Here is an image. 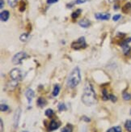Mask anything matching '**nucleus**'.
<instances>
[{"label":"nucleus","instance_id":"f257e3e1","mask_svg":"<svg viewBox=\"0 0 131 132\" xmlns=\"http://www.w3.org/2000/svg\"><path fill=\"white\" fill-rule=\"evenodd\" d=\"M82 101L86 105H92L96 102L95 93L92 88V84L87 82L84 87V92L82 96Z\"/></svg>","mask_w":131,"mask_h":132},{"label":"nucleus","instance_id":"f03ea898","mask_svg":"<svg viewBox=\"0 0 131 132\" xmlns=\"http://www.w3.org/2000/svg\"><path fill=\"white\" fill-rule=\"evenodd\" d=\"M81 81V75H80V70L78 67H75L73 69V71L71 72L69 76L67 78V86L71 88H75L76 86L80 83Z\"/></svg>","mask_w":131,"mask_h":132},{"label":"nucleus","instance_id":"7ed1b4c3","mask_svg":"<svg viewBox=\"0 0 131 132\" xmlns=\"http://www.w3.org/2000/svg\"><path fill=\"white\" fill-rule=\"evenodd\" d=\"M86 46H87V44H86V42H85V38L83 37L78 38L76 42H74L71 44V48L76 50L84 49V48H86Z\"/></svg>","mask_w":131,"mask_h":132},{"label":"nucleus","instance_id":"20e7f679","mask_svg":"<svg viewBox=\"0 0 131 132\" xmlns=\"http://www.w3.org/2000/svg\"><path fill=\"white\" fill-rule=\"evenodd\" d=\"M10 76H11V78L14 81H19L22 77L21 71L18 68H14L11 71Z\"/></svg>","mask_w":131,"mask_h":132},{"label":"nucleus","instance_id":"39448f33","mask_svg":"<svg viewBox=\"0 0 131 132\" xmlns=\"http://www.w3.org/2000/svg\"><path fill=\"white\" fill-rule=\"evenodd\" d=\"M28 57V55L24 53V52H20L17 53L12 59V62L14 64H20L21 63V61L23 59H26Z\"/></svg>","mask_w":131,"mask_h":132},{"label":"nucleus","instance_id":"423d86ee","mask_svg":"<svg viewBox=\"0 0 131 132\" xmlns=\"http://www.w3.org/2000/svg\"><path fill=\"white\" fill-rule=\"evenodd\" d=\"M20 114H21V110L20 108H18L15 110V115H14V127L16 128L18 127L19 121H20Z\"/></svg>","mask_w":131,"mask_h":132},{"label":"nucleus","instance_id":"0eeeda50","mask_svg":"<svg viewBox=\"0 0 131 132\" xmlns=\"http://www.w3.org/2000/svg\"><path fill=\"white\" fill-rule=\"evenodd\" d=\"M25 96H26V98L28 100V104H30V103L32 102V98L34 97V92L31 88H28L26 91V93H25Z\"/></svg>","mask_w":131,"mask_h":132},{"label":"nucleus","instance_id":"6e6552de","mask_svg":"<svg viewBox=\"0 0 131 132\" xmlns=\"http://www.w3.org/2000/svg\"><path fill=\"white\" fill-rule=\"evenodd\" d=\"M95 16L97 20H108L110 18V15L107 13H97L95 14Z\"/></svg>","mask_w":131,"mask_h":132},{"label":"nucleus","instance_id":"1a4fd4ad","mask_svg":"<svg viewBox=\"0 0 131 132\" xmlns=\"http://www.w3.org/2000/svg\"><path fill=\"white\" fill-rule=\"evenodd\" d=\"M59 126H60V123L58 122H57L56 120H52V121L50 122L49 129V130H54L56 129H58L59 127Z\"/></svg>","mask_w":131,"mask_h":132},{"label":"nucleus","instance_id":"9d476101","mask_svg":"<svg viewBox=\"0 0 131 132\" xmlns=\"http://www.w3.org/2000/svg\"><path fill=\"white\" fill-rule=\"evenodd\" d=\"M0 18L2 21H7L9 18V11H3L0 14Z\"/></svg>","mask_w":131,"mask_h":132},{"label":"nucleus","instance_id":"9b49d317","mask_svg":"<svg viewBox=\"0 0 131 132\" xmlns=\"http://www.w3.org/2000/svg\"><path fill=\"white\" fill-rule=\"evenodd\" d=\"M78 24L80 25L81 27H83V28H88V27L90 26L91 23H90V21H89L88 20H87V19H83V20H81L80 21H79Z\"/></svg>","mask_w":131,"mask_h":132},{"label":"nucleus","instance_id":"f8f14e48","mask_svg":"<svg viewBox=\"0 0 131 132\" xmlns=\"http://www.w3.org/2000/svg\"><path fill=\"white\" fill-rule=\"evenodd\" d=\"M37 105L41 108H43L46 105V101H45L43 97H40L37 100Z\"/></svg>","mask_w":131,"mask_h":132},{"label":"nucleus","instance_id":"ddd939ff","mask_svg":"<svg viewBox=\"0 0 131 132\" xmlns=\"http://www.w3.org/2000/svg\"><path fill=\"white\" fill-rule=\"evenodd\" d=\"M59 92H60V87L58 85H55L54 86V88L53 91V96H57L59 94Z\"/></svg>","mask_w":131,"mask_h":132},{"label":"nucleus","instance_id":"4468645a","mask_svg":"<svg viewBox=\"0 0 131 132\" xmlns=\"http://www.w3.org/2000/svg\"><path fill=\"white\" fill-rule=\"evenodd\" d=\"M73 128H72V126L71 125H67L65 127L62 128V132H72Z\"/></svg>","mask_w":131,"mask_h":132},{"label":"nucleus","instance_id":"2eb2a0df","mask_svg":"<svg viewBox=\"0 0 131 132\" xmlns=\"http://www.w3.org/2000/svg\"><path fill=\"white\" fill-rule=\"evenodd\" d=\"M107 132H121V128L120 127H114L109 129Z\"/></svg>","mask_w":131,"mask_h":132},{"label":"nucleus","instance_id":"dca6fc26","mask_svg":"<svg viewBox=\"0 0 131 132\" xmlns=\"http://www.w3.org/2000/svg\"><path fill=\"white\" fill-rule=\"evenodd\" d=\"M125 127H126L127 131L131 132V120H127L126 124H125Z\"/></svg>","mask_w":131,"mask_h":132},{"label":"nucleus","instance_id":"f3484780","mask_svg":"<svg viewBox=\"0 0 131 132\" xmlns=\"http://www.w3.org/2000/svg\"><path fill=\"white\" fill-rule=\"evenodd\" d=\"M81 9H78L77 11H75V12H73L72 13V18L73 19H76V18H78V16L79 15H80V13H81Z\"/></svg>","mask_w":131,"mask_h":132},{"label":"nucleus","instance_id":"a211bd4d","mask_svg":"<svg viewBox=\"0 0 131 132\" xmlns=\"http://www.w3.org/2000/svg\"><path fill=\"white\" fill-rule=\"evenodd\" d=\"M8 5L10 6L11 7H15V6L17 5V2L18 0H8Z\"/></svg>","mask_w":131,"mask_h":132},{"label":"nucleus","instance_id":"6ab92c4d","mask_svg":"<svg viewBox=\"0 0 131 132\" xmlns=\"http://www.w3.org/2000/svg\"><path fill=\"white\" fill-rule=\"evenodd\" d=\"M122 46H123V51H124L125 54H128L129 53V51H130L129 46L128 45H123Z\"/></svg>","mask_w":131,"mask_h":132},{"label":"nucleus","instance_id":"aec40b11","mask_svg":"<svg viewBox=\"0 0 131 132\" xmlns=\"http://www.w3.org/2000/svg\"><path fill=\"white\" fill-rule=\"evenodd\" d=\"M20 41H22V42H26L27 40L28 39V33H23L22 35L20 36Z\"/></svg>","mask_w":131,"mask_h":132},{"label":"nucleus","instance_id":"412c9836","mask_svg":"<svg viewBox=\"0 0 131 132\" xmlns=\"http://www.w3.org/2000/svg\"><path fill=\"white\" fill-rule=\"evenodd\" d=\"M45 115H46L47 117H49V118L52 117L54 115L53 110H51V109H49V110H47L46 111H45Z\"/></svg>","mask_w":131,"mask_h":132},{"label":"nucleus","instance_id":"4be33fe9","mask_svg":"<svg viewBox=\"0 0 131 132\" xmlns=\"http://www.w3.org/2000/svg\"><path fill=\"white\" fill-rule=\"evenodd\" d=\"M123 98L126 101H129L131 99V95L129 94L128 93H123Z\"/></svg>","mask_w":131,"mask_h":132},{"label":"nucleus","instance_id":"5701e85b","mask_svg":"<svg viewBox=\"0 0 131 132\" xmlns=\"http://www.w3.org/2000/svg\"><path fill=\"white\" fill-rule=\"evenodd\" d=\"M58 110L59 111H64L66 110V107L65 105V104H63V103H60V104L58 105Z\"/></svg>","mask_w":131,"mask_h":132},{"label":"nucleus","instance_id":"b1692460","mask_svg":"<svg viewBox=\"0 0 131 132\" xmlns=\"http://www.w3.org/2000/svg\"><path fill=\"white\" fill-rule=\"evenodd\" d=\"M103 99L104 101H107V100H109V95H108L107 93V91L105 89L103 90Z\"/></svg>","mask_w":131,"mask_h":132},{"label":"nucleus","instance_id":"393cba45","mask_svg":"<svg viewBox=\"0 0 131 132\" xmlns=\"http://www.w3.org/2000/svg\"><path fill=\"white\" fill-rule=\"evenodd\" d=\"M8 109H9V107L7 105L1 104V105H0V110H1V111H3V112L8 110Z\"/></svg>","mask_w":131,"mask_h":132},{"label":"nucleus","instance_id":"a878e982","mask_svg":"<svg viewBox=\"0 0 131 132\" xmlns=\"http://www.w3.org/2000/svg\"><path fill=\"white\" fill-rule=\"evenodd\" d=\"M20 4H21V7H20V11H24V9H25V4H24V1H21Z\"/></svg>","mask_w":131,"mask_h":132},{"label":"nucleus","instance_id":"bb28decb","mask_svg":"<svg viewBox=\"0 0 131 132\" xmlns=\"http://www.w3.org/2000/svg\"><path fill=\"white\" fill-rule=\"evenodd\" d=\"M120 18H121V15H115L112 17V20H113V21H117Z\"/></svg>","mask_w":131,"mask_h":132},{"label":"nucleus","instance_id":"cd10ccee","mask_svg":"<svg viewBox=\"0 0 131 132\" xmlns=\"http://www.w3.org/2000/svg\"><path fill=\"white\" fill-rule=\"evenodd\" d=\"M109 99H111L113 102H114V101H117V97L115 96H113V95H109Z\"/></svg>","mask_w":131,"mask_h":132},{"label":"nucleus","instance_id":"c85d7f7f","mask_svg":"<svg viewBox=\"0 0 131 132\" xmlns=\"http://www.w3.org/2000/svg\"><path fill=\"white\" fill-rule=\"evenodd\" d=\"M58 0H47V3L48 4H53V3H55L58 2Z\"/></svg>","mask_w":131,"mask_h":132},{"label":"nucleus","instance_id":"c756f323","mask_svg":"<svg viewBox=\"0 0 131 132\" xmlns=\"http://www.w3.org/2000/svg\"><path fill=\"white\" fill-rule=\"evenodd\" d=\"M0 126H1V132H3V120H0Z\"/></svg>","mask_w":131,"mask_h":132},{"label":"nucleus","instance_id":"7c9ffc66","mask_svg":"<svg viewBox=\"0 0 131 132\" xmlns=\"http://www.w3.org/2000/svg\"><path fill=\"white\" fill-rule=\"evenodd\" d=\"M86 0H76L75 1V3L76 4H79V3H84Z\"/></svg>","mask_w":131,"mask_h":132},{"label":"nucleus","instance_id":"2f4dec72","mask_svg":"<svg viewBox=\"0 0 131 132\" xmlns=\"http://www.w3.org/2000/svg\"><path fill=\"white\" fill-rule=\"evenodd\" d=\"M0 2H1V6H0V8L3 9V4H4V2H3V0H0Z\"/></svg>","mask_w":131,"mask_h":132},{"label":"nucleus","instance_id":"473e14b6","mask_svg":"<svg viewBox=\"0 0 131 132\" xmlns=\"http://www.w3.org/2000/svg\"><path fill=\"white\" fill-rule=\"evenodd\" d=\"M83 119H85V120H86V122H89V121H90V119H89V118H85V117H83Z\"/></svg>","mask_w":131,"mask_h":132},{"label":"nucleus","instance_id":"72a5a7b5","mask_svg":"<svg viewBox=\"0 0 131 132\" xmlns=\"http://www.w3.org/2000/svg\"><path fill=\"white\" fill-rule=\"evenodd\" d=\"M22 132H28V131H22Z\"/></svg>","mask_w":131,"mask_h":132}]
</instances>
